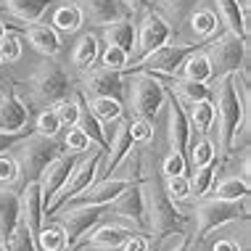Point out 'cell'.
Returning <instances> with one entry per match:
<instances>
[{
	"label": "cell",
	"mask_w": 251,
	"mask_h": 251,
	"mask_svg": "<svg viewBox=\"0 0 251 251\" xmlns=\"http://www.w3.org/2000/svg\"><path fill=\"white\" fill-rule=\"evenodd\" d=\"M103 220L119 222L130 233L148 235V217H146V191L143 182H130L108 206H103Z\"/></svg>",
	"instance_id": "6"
},
{
	"label": "cell",
	"mask_w": 251,
	"mask_h": 251,
	"mask_svg": "<svg viewBox=\"0 0 251 251\" xmlns=\"http://www.w3.org/2000/svg\"><path fill=\"white\" fill-rule=\"evenodd\" d=\"M61 130H64V127H61V122H58V117H56V108H43V111L37 114V119H35V132L48 135V138H58Z\"/></svg>",
	"instance_id": "41"
},
{
	"label": "cell",
	"mask_w": 251,
	"mask_h": 251,
	"mask_svg": "<svg viewBox=\"0 0 251 251\" xmlns=\"http://www.w3.org/2000/svg\"><path fill=\"white\" fill-rule=\"evenodd\" d=\"M199 50L196 43H164L161 48H156L153 53H148L143 61L132 66V72H148V74H156V77H177L182 64L188 61V56Z\"/></svg>",
	"instance_id": "10"
},
{
	"label": "cell",
	"mask_w": 251,
	"mask_h": 251,
	"mask_svg": "<svg viewBox=\"0 0 251 251\" xmlns=\"http://www.w3.org/2000/svg\"><path fill=\"white\" fill-rule=\"evenodd\" d=\"M169 111H167V140H169V151H177L185 156L188 151V140H191V122H188V111H185V103L175 96L172 90H167V103H164Z\"/></svg>",
	"instance_id": "16"
},
{
	"label": "cell",
	"mask_w": 251,
	"mask_h": 251,
	"mask_svg": "<svg viewBox=\"0 0 251 251\" xmlns=\"http://www.w3.org/2000/svg\"><path fill=\"white\" fill-rule=\"evenodd\" d=\"M188 111V122H191V130L199 132V135H209L214 127V119H217V108H214V100H196L185 108Z\"/></svg>",
	"instance_id": "28"
},
{
	"label": "cell",
	"mask_w": 251,
	"mask_h": 251,
	"mask_svg": "<svg viewBox=\"0 0 251 251\" xmlns=\"http://www.w3.org/2000/svg\"><path fill=\"white\" fill-rule=\"evenodd\" d=\"M5 32H8V26H5V22H3V19H0V40L5 37Z\"/></svg>",
	"instance_id": "53"
},
{
	"label": "cell",
	"mask_w": 251,
	"mask_h": 251,
	"mask_svg": "<svg viewBox=\"0 0 251 251\" xmlns=\"http://www.w3.org/2000/svg\"><path fill=\"white\" fill-rule=\"evenodd\" d=\"M217 172H220V159H212L209 164H203L199 169H193L191 175V199H206L212 182L217 180Z\"/></svg>",
	"instance_id": "32"
},
{
	"label": "cell",
	"mask_w": 251,
	"mask_h": 251,
	"mask_svg": "<svg viewBox=\"0 0 251 251\" xmlns=\"http://www.w3.org/2000/svg\"><path fill=\"white\" fill-rule=\"evenodd\" d=\"M26 132H29V130H24V132H0V153H8Z\"/></svg>",
	"instance_id": "50"
},
{
	"label": "cell",
	"mask_w": 251,
	"mask_h": 251,
	"mask_svg": "<svg viewBox=\"0 0 251 251\" xmlns=\"http://www.w3.org/2000/svg\"><path fill=\"white\" fill-rule=\"evenodd\" d=\"M217 13H220V22L225 24V29L249 43V13L243 11L241 0H217Z\"/></svg>",
	"instance_id": "23"
},
{
	"label": "cell",
	"mask_w": 251,
	"mask_h": 251,
	"mask_svg": "<svg viewBox=\"0 0 251 251\" xmlns=\"http://www.w3.org/2000/svg\"><path fill=\"white\" fill-rule=\"evenodd\" d=\"M0 66H3V61H0Z\"/></svg>",
	"instance_id": "55"
},
{
	"label": "cell",
	"mask_w": 251,
	"mask_h": 251,
	"mask_svg": "<svg viewBox=\"0 0 251 251\" xmlns=\"http://www.w3.org/2000/svg\"><path fill=\"white\" fill-rule=\"evenodd\" d=\"M90 111L103 122V125H117V122L125 117V103L117 98H90L87 100Z\"/></svg>",
	"instance_id": "36"
},
{
	"label": "cell",
	"mask_w": 251,
	"mask_h": 251,
	"mask_svg": "<svg viewBox=\"0 0 251 251\" xmlns=\"http://www.w3.org/2000/svg\"><path fill=\"white\" fill-rule=\"evenodd\" d=\"M127 235H130V230L122 227L119 222L100 220L82 238V243H87V246H93V249H100V251H119L122 243L127 241ZM82 243H79V246H82Z\"/></svg>",
	"instance_id": "19"
},
{
	"label": "cell",
	"mask_w": 251,
	"mask_h": 251,
	"mask_svg": "<svg viewBox=\"0 0 251 251\" xmlns=\"http://www.w3.org/2000/svg\"><path fill=\"white\" fill-rule=\"evenodd\" d=\"M119 251H151V241L146 238V233H130Z\"/></svg>",
	"instance_id": "49"
},
{
	"label": "cell",
	"mask_w": 251,
	"mask_h": 251,
	"mask_svg": "<svg viewBox=\"0 0 251 251\" xmlns=\"http://www.w3.org/2000/svg\"><path fill=\"white\" fill-rule=\"evenodd\" d=\"M196 243H201L206 238L212 230L217 227H225L230 222H249V196L241 201H222V199H212V196H206V199H199L196 201Z\"/></svg>",
	"instance_id": "5"
},
{
	"label": "cell",
	"mask_w": 251,
	"mask_h": 251,
	"mask_svg": "<svg viewBox=\"0 0 251 251\" xmlns=\"http://www.w3.org/2000/svg\"><path fill=\"white\" fill-rule=\"evenodd\" d=\"M159 241V251H191L193 246V238L185 233V230H180V233H169L164 238H156Z\"/></svg>",
	"instance_id": "46"
},
{
	"label": "cell",
	"mask_w": 251,
	"mask_h": 251,
	"mask_svg": "<svg viewBox=\"0 0 251 251\" xmlns=\"http://www.w3.org/2000/svg\"><path fill=\"white\" fill-rule=\"evenodd\" d=\"M119 3L125 5V11L130 16H140V13H146L151 8V0H119Z\"/></svg>",
	"instance_id": "51"
},
{
	"label": "cell",
	"mask_w": 251,
	"mask_h": 251,
	"mask_svg": "<svg viewBox=\"0 0 251 251\" xmlns=\"http://www.w3.org/2000/svg\"><path fill=\"white\" fill-rule=\"evenodd\" d=\"M206 56L212 61V72H214L212 79L227 77V74L243 72L249 66V43L235 37L230 29H225L206 45Z\"/></svg>",
	"instance_id": "8"
},
{
	"label": "cell",
	"mask_w": 251,
	"mask_h": 251,
	"mask_svg": "<svg viewBox=\"0 0 251 251\" xmlns=\"http://www.w3.org/2000/svg\"><path fill=\"white\" fill-rule=\"evenodd\" d=\"M100 159H103V148H98V146H93L90 151H85L82 156H79V161H77V167H74L72 177L66 180V185L56 193V199H53V201H50V206L45 209V217H50V214L61 206V203L77 199L79 193L87 191V188H90L93 182H96V177H98V167H100Z\"/></svg>",
	"instance_id": "9"
},
{
	"label": "cell",
	"mask_w": 251,
	"mask_h": 251,
	"mask_svg": "<svg viewBox=\"0 0 251 251\" xmlns=\"http://www.w3.org/2000/svg\"><path fill=\"white\" fill-rule=\"evenodd\" d=\"M100 37H103L106 45H117V48H122L127 53V56H132L135 37H138V24H135L130 16L119 19V22H111V24L100 26Z\"/></svg>",
	"instance_id": "21"
},
{
	"label": "cell",
	"mask_w": 251,
	"mask_h": 251,
	"mask_svg": "<svg viewBox=\"0 0 251 251\" xmlns=\"http://www.w3.org/2000/svg\"><path fill=\"white\" fill-rule=\"evenodd\" d=\"M8 251H37V243H35V233H32L29 227H26V222L22 220L16 227H13V233L5 238L3 243Z\"/></svg>",
	"instance_id": "38"
},
{
	"label": "cell",
	"mask_w": 251,
	"mask_h": 251,
	"mask_svg": "<svg viewBox=\"0 0 251 251\" xmlns=\"http://www.w3.org/2000/svg\"><path fill=\"white\" fill-rule=\"evenodd\" d=\"M56 222L66 233V246L74 249L103 220V206H61L56 209Z\"/></svg>",
	"instance_id": "12"
},
{
	"label": "cell",
	"mask_w": 251,
	"mask_h": 251,
	"mask_svg": "<svg viewBox=\"0 0 251 251\" xmlns=\"http://www.w3.org/2000/svg\"><path fill=\"white\" fill-rule=\"evenodd\" d=\"M82 93L85 100L90 98H117L125 103V90H127V79H125V72H114V69H106V66H90L85 72L82 82L77 87Z\"/></svg>",
	"instance_id": "11"
},
{
	"label": "cell",
	"mask_w": 251,
	"mask_h": 251,
	"mask_svg": "<svg viewBox=\"0 0 251 251\" xmlns=\"http://www.w3.org/2000/svg\"><path fill=\"white\" fill-rule=\"evenodd\" d=\"M146 191V217H148V233L153 238H164L169 233H180L185 227V214L180 206L167 196L164 191V177L153 169H148L143 180Z\"/></svg>",
	"instance_id": "2"
},
{
	"label": "cell",
	"mask_w": 251,
	"mask_h": 251,
	"mask_svg": "<svg viewBox=\"0 0 251 251\" xmlns=\"http://www.w3.org/2000/svg\"><path fill=\"white\" fill-rule=\"evenodd\" d=\"M32 111L19 98L11 79H0V132H24Z\"/></svg>",
	"instance_id": "14"
},
{
	"label": "cell",
	"mask_w": 251,
	"mask_h": 251,
	"mask_svg": "<svg viewBox=\"0 0 251 251\" xmlns=\"http://www.w3.org/2000/svg\"><path fill=\"white\" fill-rule=\"evenodd\" d=\"M212 251H243V249H241V243L233 241V238H220V241L212 243Z\"/></svg>",
	"instance_id": "52"
},
{
	"label": "cell",
	"mask_w": 251,
	"mask_h": 251,
	"mask_svg": "<svg viewBox=\"0 0 251 251\" xmlns=\"http://www.w3.org/2000/svg\"><path fill=\"white\" fill-rule=\"evenodd\" d=\"M161 82L172 85L169 90L177 96L182 103H196V100H212V85L209 82H193V79H185V77H159Z\"/></svg>",
	"instance_id": "25"
},
{
	"label": "cell",
	"mask_w": 251,
	"mask_h": 251,
	"mask_svg": "<svg viewBox=\"0 0 251 251\" xmlns=\"http://www.w3.org/2000/svg\"><path fill=\"white\" fill-rule=\"evenodd\" d=\"M50 24L56 32H66V35H74V32L82 29L85 16L79 11V5L74 0H58V5L50 13Z\"/></svg>",
	"instance_id": "27"
},
{
	"label": "cell",
	"mask_w": 251,
	"mask_h": 251,
	"mask_svg": "<svg viewBox=\"0 0 251 251\" xmlns=\"http://www.w3.org/2000/svg\"><path fill=\"white\" fill-rule=\"evenodd\" d=\"M22 180V169H19V161L13 153H0V185L13 188Z\"/></svg>",
	"instance_id": "44"
},
{
	"label": "cell",
	"mask_w": 251,
	"mask_h": 251,
	"mask_svg": "<svg viewBox=\"0 0 251 251\" xmlns=\"http://www.w3.org/2000/svg\"><path fill=\"white\" fill-rule=\"evenodd\" d=\"M11 151L19 161V169H22V180L32 182V180H40L43 169L56 156L64 153V143H58L56 138H48V135H40L35 130H29Z\"/></svg>",
	"instance_id": "4"
},
{
	"label": "cell",
	"mask_w": 251,
	"mask_h": 251,
	"mask_svg": "<svg viewBox=\"0 0 251 251\" xmlns=\"http://www.w3.org/2000/svg\"><path fill=\"white\" fill-rule=\"evenodd\" d=\"M79 156H82V153H66L64 151V153L56 156V159L43 169V175H40V180H37L40 182V196H43V214H45V209L50 206V201L56 199V193L66 185V180L72 177V172H74V167H77Z\"/></svg>",
	"instance_id": "15"
},
{
	"label": "cell",
	"mask_w": 251,
	"mask_h": 251,
	"mask_svg": "<svg viewBox=\"0 0 251 251\" xmlns=\"http://www.w3.org/2000/svg\"><path fill=\"white\" fill-rule=\"evenodd\" d=\"M24 35H26L29 45L40 53V56H45V58H58V53H61V35L53 29V26L37 22V24H29V26H26Z\"/></svg>",
	"instance_id": "22"
},
{
	"label": "cell",
	"mask_w": 251,
	"mask_h": 251,
	"mask_svg": "<svg viewBox=\"0 0 251 251\" xmlns=\"http://www.w3.org/2000/svg\"><path fill=\"white\" fill-rule=\"evenodd\" d=\"M96 146V143H90V138L85 135L82 127H69V132H66V138H64V151L66 153H85V151H90V148Z\"/></svg>",
	"instance_id": "42"
},
{
	"label": "cell",
	"mask_w": 251,
	"mask_h": 251,
	"mask_svg": "<svg viewBox=\"0 0 251 251\" xmlns=\"http://www.w3.org/2000/svg\"><path fill=\"white\" fill-rule=\"evenodd\" d=\"M0 251H8V249H5V246H3V241H0Z\"/></svg>",
	"instance_id": "54"
},
{
	"label": "cell",
	"mask_w": 251,
	"mask_h": 251,
	"mask_svg": "<svg viewBox=\"0 0 251 251\" xmlns=\"http://www.w3.org/2000/svg\"><path fill=\"white\" fill-rule=\"evenodd\" d=\"M169 37H172V26L161 13L156 11H146L143 13V22L138 24V37H135V50H132V66L138 64V61H143L148 53H153L156 48H161L164 43H169Z\"/></svg>",
	"instance_id": "13"
},
{
	"label": "cell",
	"mask_w": 251,
	"mask_h": 251,
	"mask_svg": "<svg viewBox=\"0 0 251 251\" xmlns=\"http://www.w3.org/2000/svg\"><path fill=\"white\" fill-rule=\"evenodd\" d=\"M100 58V45H98V37L96 35H82L79 43L74 45V53H72V64L77 66L79 72H87L90 66H96V61Z\"/></svg>",
	"instance_id": "30"
},
{
	"label": "cell",
	"mask_w": 251,
	"mask_h": 251,
	"mask_svg": "<svg viewBox=\"0 0 251 251\" xmlns=\"http://www.w3.org/2000/svg\"><path fill=\"white\" fill-rule=\"evenodd\" d=\"M22 222V203H19V191L3 185L0 188V241L13 233V227Z\"/></svg>",
	"instance_id": "24"
},
{
	"label": "cell",
	"mask_w": 251,
	"mask_h": 251,
	"mask_svg": "<svg viewBox=\"0 0 251 251\" xmlns=\"http://www.w3.org/2000/svg\"><path fill=\"white\" fill-rule=\"evenodd\" d=\"M56 0H3V11H8L11 16H16L22 24H37L45 13L50 11V5Z\"/></svg>",
	"instance_id": "26"
},
{
	"label": "cell",
	"mask_w": 251,
	"mask_h": 251,
	"mask_svg": "<svg viewBox=\"0 0 251 251\" xmlns=\"http://www.w3.org/2000/svg\"><path fill=\"white\" fill-rule=\"evenodd\" d=\"M26 90H29V100L40 108H53L64 98L74 93V82L69 72L58 64L56 58H45L32 69L29 79H26Z\"/></svg>",
	"instance_id": "3"
},
{
	"label": "cell",
	"mask_w": 251,
	"mask_h": 251,
	"mask_svg": "<svg viewBox=\"0 0 251 251\" xmlns=\"http://www.w3.org/2000/svg\"><path fill=\"white\" fill-rule=\"evenodd\" d=\"M212 100L217 108L214 122L220 125V151L230 153L238 132L249 135V69L214 79Z\"/></svg>",
	"instance_id": "1"
},
{
	"label": "cell",
	"mask_w": 251,
	"mask_h": 251,
	"mask_svg": "<svg viewBox=\"0 0 251 251\" xmlns=\"http://www.w3.org/2000/svg\"><path fill=\"white\" fill-rule=\"evenodd\" d=\"M22 58V37L16 32H5V37L0 40V61L3 64H16Z\"/></svg>",
	"instance_id": "45"
},
{
	"label": "cell",
	"mask_w": 251,
	"mask_h": 251,
	"mask_svg": "<svg viewBox=\"0 0 251 251\" xmlns=\"http://www.w3.org/2000/svg\"><path fill=\"white\" fill-rule=\"evenodd\" d=\"M212 159H217V146L206 138V135H201L199 140H193V135H191V140H188V151H185L188 167L199 169L203 164H209Z\"/></svg>",
	"instance_id": "34"
},
{
	"label": "cell",
	"mask_w": 251,
	"mask_h": 251,
	"mask_svg": "<svg viewBox=\"0 0 251 251\" xmlns=\"http://www.w3.org/2000/svg\"><path fill=\"white\" fill-rule=\"evenodd\" d=\"M125 96H127V106H130L132 117L153 119L167 103V85L156 74L132 72L130 90H125Z\"/></svg>",
	"instance_id": "7"
},
{
	"label": "cell",
	"mask_w": 251,
	"mask_h": 251,
	"mask_svg": "<svg viewBox=\"0 0 251 251\" xmlns=\"http://www.w3.org/2000/svg\"><path fill=\"white\" fill-rule=\"evenodd\" d=\"M35 243H37V251H69V246H66V233L61 230L58 222L40 227L35 233Z\"/></svg>",
	"instance_id": "35"
},
{
	"label": "cell",
	"mask_w": 251,
	"mask_h": 251,
	"mask_svg": "<svg viewBox=\"0 0 251 251\" xmlns=\"http://www.w3.org/2000/svg\"><path fill=\"white\" fill-rule=\"evenodd\" d=\"M82 11V16L90 22L93 26H106L119 19H127L130 13L125 11V5L119 0H74ZM132 19V16H130Z\"/></svg>",
	"instance_id": "18"
},
{
	"label": "cell",
	"mask_w": 251,
	"mask_h": 251,
	"mask_svg": "<svg viewBox=\"0 0 251 251\" xmlns=\"http://www.w3.org/2000/svg\"><path fill=\"white\" fill-rule=\"evenodd\" d=\"M100 58H103L106 69H114V72H127V66H130V56L122 48H117V45H106Z\"/></svg>",
	"instance_id": "47"
},
{
	"label": "cell",
	"mask_w": 251,
	"mask_h": 251,
	"mask_svg": "<svg viewBox=\"0 0 251 251\" xmlns=\"http://www.w3.org/2000/svg\"><path fill=\"white\" fill-rule=\"evenodd\" d=\"M164 191L175 203L191 201V177L185 172L182 175H172V177H164Z\"/></svg>",
	"instance_id": "39"
},
{
	"label": "cell",
	"mask_w": 251,
	"mask_h": 251,
	"mask_svg": "<svg viewBox=\"0 0 251 251\" xmlns=\"http://www.w3.org/2000/svg\"><path fill=\"white\" fill-rule=\"evenodd\" d=\"M212 199H222V201H241L249 196V180L238 177V175H230V177L220 180V182H212V188H209V193Z\"/></svg>",
	"instance_id": "29"
},
{
	"label": "cell",
	"mask_w": 251,
	"mask_h": 251,
	"mask_svg": "<svg viewBox=\"0 0 251 251\" xmlns=\"http://www.w3.org/2000/svg\"><path fill=\"white\" fill-rule=\"evenodd\" d=\"M56 108V117L61 122V127H74L79 122V114H82V106H79V93H77V87H74V93L69 98H64L61 103L53 106Z\"/></svg>",
	"instance_id": "37"
},
{
	"label": "cell",
	"mask_w": 251,
	"mask_h": 251,
	"mask_svg": "<svg viewBox=\"0 0 251 251\" xmlns=\"http://www.w3.org/2000/svg\"><path fill=\"white\" fill-rule=\"evenodd\" d=\"M188 24H191V32L196 37H203V40H212L220 29V16L212 11V8H196L191 16H188Z\"/></svg>",
	"instance_id": "33"
},
{
	"label": "cell",
	"mask_w": 251,
	"mask_h": 251,
	"mask_svg": "<svg viewBox=\"0 0 251 251\" xmlns=\"http://www.w3.org/2000/svg\"><path fill=\"white\" fill-rule=\"evenodd\" d=\"M182 172H188L185 156L177 153V151H169V156H164V161H161L159 175L161 177H172V175H182Z\"/></svg>",
	"instance_id": "48"
},
{
	"label": "cell",
	"mask_w": 251,
	"mask_h": 251,
	"mask_svg": "<svg viewBox=\"0 0 251 251\" xmlns=\"http://www.w3.org/2000/svg\"><path fill=\"white\" fill-rule=\"evenodd\" d=\"M159 3H161V8L167 11L169 19L182 22V19H188L196 8H199L201 0H159Z\"/></svg>",
	"instance_id": "43"
},
{
	"label": "cell",
	"mask_w": 251,
	"mask_h": 251,
	"mask_svg": "<svg viewBox=\"0 0 251 251\" xmlns=\"http://www.w3.org/2000/svg\"><path fill=\"white\" fill-rule=\"evenodd\" d=\"M19 203H22V220L32 233H37L43 227V196H40V182H24V188L19 191Z\"/></svg>",
	"instance_id": "20"
},
{
	"label": "cell",
	"mask_w": 251,
	"mask_h": 251,
	"mask_svg": "<svg viewBox=\"0 0 251 251\" xmlns=\"http://www.w3.org/2000/svg\"><path fill=\"white\" fill-rule=\"evenodd\" d=\"M130 185L127 180H122V177H106V180H96L87 191H82L77 196V199H72V201H66V203H61V206H108L117 196L125 191V188ZM58 206V209H61Z\"/></svg>",
	"instance_id": "17"
},
{
	"label": "cell",
	"mask_w": 251,
	"mask_h": 251,
	"mask_svg": "<svg viewBox=\"0 0 251 251\" xmlns=\"http://www.w3.org/2000/svg\"><path fill=\"white\" fill-rule=\"evenodd\" d=\"M180 77L193 79V82H212L214 72H212V61H209L206 50L199 48L193 56H188V61L182 64V69H180Z\"/></svg>",
	"instance_id": "31"
},
{
	"label": "cell",
	"mask_w": 251,
	"mask_h": 251,
	"mask_svg": "<svg viewBox=\"0 0 251 251\" xmlns=\"http://www.w3.org/2000/svg\"><path fill=\"white\" fill-rule=\"evenodd\" d=\"M127 130H130V138L135 140V146H148L153 140V125H151V119L132 117V119H127Z\"/></svg>",
	"instance_id": "40"
}]
</instances>
